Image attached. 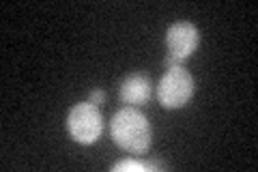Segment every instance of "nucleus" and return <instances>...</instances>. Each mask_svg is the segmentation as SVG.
Wrapping results in <instances>:
<instances>
[{"instance_id": "7ed1b4c3", "label": "nucleus", "mask_w": 258, "mask_h": 172, "mask_svg": "<svg viewBox=\"0 0 258 172\" xmlns=\"http://www.w3.org/2000/svg\"><path fill=\"white\" fill-rule=\"evenodd\" d=\"M67 129L78 144H84V146L95 144L103 132V117H101L99 108L91 101L76 103L74 108L69 110Z\"/></svg>"}, {"instance_id": "423d86ee", "label": "nucleus", "mask_w": 258, "mask_h": 172, "mask_svg": "<svg viewBox=\"0 0 258 172\" xmlns=\"http://www.w3.org/2000/svg\"><path fill=\"white\" fill-rule=\"evenodd\" d=\"M112 170H114V172H120V170L142 172V170H147V163H142V161H136V159H120L118 163H114V166H112Z\"/></svg>"}, {"instance_id": "39448f33", "label": "nucleus", "mask_w": 258, "mask_h": 172, "mask_svg": "<svg viewBox=\"0 0 258 172\" xmlns=\"http://www.w3.org/2000/svg\"><path fill=\"white\" fill-rule=\"evenodd\" d=\"M151 93H153V86H151V78L147 73H140V71H134L120 82V88H118V97L120 101L127 103V105H144L149 103L151 99Z\"/></svg>"}, {"instance_id": "0eeeda50", "label": "nucleus", "mask_w": 258, "mask_h": 172, "mask_svg": "<svg viewBox=\"0 0 258 172\" xmlns=\"http://www.w3.org/2000/svg\"><path fill=\"white\" fill-rule=\"evenodd\" d=\"M103 99H106V93H103L101 88H95V91H91V97H88V101L95 103V105H101Z\"/></svg>"}, {"instance_id": "f03ea898", "label": "nucleus", "mask_w": 258, "mask_h": 172, "mask_svg": "<svg viewBox=\"0 0 258 172\" xmlns=\"http://www.w3.org/2000/svg\"><path fill=\"white\" fill-rule=\"evenodd\" d=\"M191 95H194V78L181 65L168 69L157 84V99L161 108L166 110H179L183 105H187Z\"/></svg>"}, {"instance_id": "20e7f679", "label": "nucleus", "mask_w": 258, "mask_h": 172, "mask_svg": "<svg viewBox=\"0 0 258 172\" xmlns=\"http://www.w3.org/2000/svg\"><path fill=\"white\" fill-rule=\"evenodd\" d=\"M200 43V32L191 22H176L166 32V47H168V59L164 63L166 69L179 67V65L189 59L191 52Z\"/></svg>"}, {"instance_id": "f257e3e1", "label": "nucleus", "mask_w": 258, "mask_h": 172, "mask_svg": "<svg viewBox=\"0 0 258 172\" xmlns=\"http://www.w3.org/2000/svg\"><path fill=\"white\" fill-rule=\"evenodd\" d=\"M110 134L120 149L134 155H144L151 149L153 142V129L142 112H138L132 105L120 108L110 123Z\"/></svg>"}]
</instances>
